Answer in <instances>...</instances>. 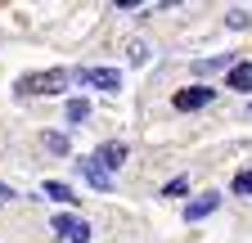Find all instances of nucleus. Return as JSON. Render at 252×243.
Masks as SVG:
<instances>
[{
    "instance_id": "2eb2a0df",
    "label": "nucleus",
    "mask_w": 252,
    "mask_h": 243,
    "mask_svg": "<svg viewBox=\"0 0 252 243\" xmlns=\"http://www.w3.org/2000/svg\"><path fill=\"white\" fill-rule=\"evenodd\" d=\"M126 59H131L135 68H144V59H149V45H144V41H131V54H126Z\"/></svg>"
},
{
    "instance_id": "0eeeda50",
    "label": "nucleus",
    "mask_w": 252,
    "mask_h": 243,
    "mask_svg": "<svg viewBox=\"0 0 252 243\" xmlns=\"http://www.w3.org/2000/svg\"><path fill=\"white\" fill-rule=\"evenodd\" d=\"M216 207H220V194H203L194 203H185V221H203V216H212Z\"/></svg>"
},
{
    "instance_id": "f8f14e48",
    "label": "nucleus",
    "mask_w": 252,
    "mask_h": 243,
    "mask_svg": "<svg viewBox=\"0 0 252 243\" xmlns=\"http://www.w3.org/2000/svg\"><path fill=\"white\" fill-rule=\"evenodd\" d=\"M86 117H90V104L86 99H68V122H72V126H81Z\"/></svg>"
},
{
    "instance_id": "a211bd4d",
    "label": "nucleus",
    "mask_w": 252,
    "mask_h": 243,
    "mask_svg": "<svg viewBox=\"0 0 252 243\" xmlns=\"http://www.w3.org/2000/svg\"><path fill=\"white\" fill-rule=\"evenodd\" d=\"M117 9H140V0H113Z\"/></svg>"
},
{
    "instance_id": "f03ea898",
    "label": "nucleus",
    "mask_w": 252,
    "mask_h": 243,
    "mask_svg": "<svg viewBox=\"0 0 252 243\" xmlns=\"http://www.w3.org/2000/svg\"><path fill=\"white\" fill-rule=\"evenodd\" d=\"M50 230H54V239H63V243H90V225H86L81 216H54Z\"/></svg>"
},
{
    "instance_id": "1a4fd4ad",
    "label": "nucleus",
    "mask_w": 252,
    "mask_h": 243,
    "mask_svg": "<svg viewBox=\"0 0 252 243\" xmlns=\"http://www.w3.org/2000/svg\"><path fill=\"white\" fill-rule=\"evenodd\" d=\"M41 194H45V198H54V203H77V198H81V194H72L68 185H63V180H45Z\"/></svg>"
},
{
    "instance_id": "6ab92c4d",
    "label": "nucleus",
    "mask_w": 252,
    "mask_h": 243,
    "mask_svg": "<svg viewBox=\"0 0 252 243\" xmlns=\"http://www.w3.org/2000/svg\"><path fill=\"white\" fill-rule=\"evenodd\" d=\"M176 5H180V0H158V5H153V9H176Z\"/></svg>"
},
{
    "instance_id": "7ed1b4c3",
    "label": "nucleus",
    "mask_w": 252,
    "mask_h": 243,
    "mask_svg": "<svg viewBox=\"0 0 252 243\" xmlns=\"http://www.w3.org/2000/svg\"><path fill=\"white\" fill-rule=\"evenodd\" d=\"M212 95H216L212 86H185V90H176V95H171V104H176L180 113H194V108H207Z\"/></svg>"
},
{
    "instance_id": "39448f33",
    "label": "nucleus",
    "mask_w": 252,
    "mask_h": 243,
    "mask_svg": "<svg viewBox=\"0 0 252 243\" xmlns=\"http://www.w3.org/2000/svg\"><path fill=\"white\" fill-rule=\"evenodd\" d=\"M77 167H81V176H86L99 194H108V189H113V176H108V167H104L99 158H77Z\"/></svg>"
},
{
    "instance_id": "423d86ee",
    "label": "nucleus",
    "mask_w": 252,
    "mask_h": 243,
    "mask_svg": "<svg viewBox=\"0 0 252 243\" xmlns=\"http://www.w3.org/2000/svg\"><path fill=\"white\" fill-rule=\"evenodd\" d=\"M126 153H131V149H126L122 140H108V144H99V149H94V158H99L108 171H117V167L126 162Z\"/></svg>"
},
{
    "instance_id": "20e7f679",
    "label": "nucleus",
    "mask_w": 252,
    "mask_h": 243,
    "mask_svg": "<svg viewBox=\"0 0 252 243\" xmlns=\"http://www.w3.org/2000/svg\"><path fill=\"white\" fill-rule=\"evenodd\" d=\"M86 86H94V90H108V95H113V90H122V72L117 68H81L77 72Z\"/></svg>"
},
{
    "instance_id": "4468645a",
    "label": "nucleus",
    "mask_w": 252,
    "mask_h": 243,
    "mask_svg": "<svg viewBox=\"0 0 252 243\" xmlns=\"http://www.w3.org/2000/svg\"><path fill=\"white\" fill-rule=\"evenodd\" d=\"M216 68H234V59L220 54V59H203V63H198V72H216Z\"/></svg>"
},
{
    "instance_id": "dca6fc26",
    "label": "nucleus",
    "mask_w": 252,
    "mask_h": 243,
    "mask_svg": "<svg viewBox=\"0 0 252 243\" xmlns=\"http://www.w3.org/2000/svg\"><path fill=\"white\" fill-rule=\"evenodd\" d=\"M230 27H239V32H248V27H252V18H248L243 9H234V14H230Z\"/></svg>"
},
{
    "instance_id": "f257e3e1",
    "label": "nucleus",
    "mask_w": 252,
    "mask_h": 243,
    "mask_svg": "<svg viewBox=\"0 0 252 243\" xmlns=\"http://www.w3.org/2000/svg\"><path fill=\"white\" fill-rule=\"evenodd\" d=\"M63 86H68V72L63 68H50V72H27L18 81V95L32 99V95H63Z\"/></svg>"
},
{
    "instance_id": "9b49d317",
    "label": "nucleus",
    "mask_w": 252,
    "mask_h": 243,
    "mask_svg": "<svg viewBox=\"0 0 252 243\" xmlns=\"http://www.w3.org/2000/svg\"><path fill=\"white\" fill-rule=\"evenodd\" d=\"M41 144L50 149V153H68V135H63V131H45Z\"/></svg>"
},
{
    "instance_id": "f3484780",
    "label": "nucleus",
    "mask_w": 252,
    "mask_h": 243,
    "mask_svg": "<svg viewBox=\"0 0 252 243\" xmlns=\"http://www.w3.org/2000/svg\"><path fill=\"white\" fill-rule=\"evenodd\" d=\"M14 198H18V194H14V189H9V185H5V180H0V207H9V203H14Z\"/></svg>"
},
{
    "instance_id": "6e6552de",
    "label": "nucleus",
    "mask_w": 252,
    "mask_h": 243,
    "mask_svg": "<svg viewBox=\"0 0 252 243\" xmlns=\"http://www.w3.org/2000/svg\"><path fill=\"white\" fill-rule=\"evenodd\" d=\"M230 90H239V95H252V63H234L230 77H225Z\"/></svg>"
},
{
    "instance_id": "9d476101",
    "label": "nucleus",
    "mask_w": 252,
    "mask_h": 243,
    "mask_svg": "<svg viewBox=\"0 0 252 243\" xmlns=\"http://www.w3.org/2000/svg\"><path fill=\"white\" fill-rule=\"evenodd\" d=\"M230 194H239V198H252V167H243V171L234 176V185H230Z\"/></svg>"
},
{
    "instance_id": "ddd939ff",
    "label": "nucleus",
    "mask_w": 252,
    "mask_h": 243,
    "mask_svg": "<svg viewBox=\"0 0 252 243\" xmlns=\"http://www.w3.org/2000/svg\"><path fill=\"white\" fill-rule=\"evenodd\" d=\"M185 189H189V176H176L162 185V198H185Z\"/></svg>"
}]
</instances>
